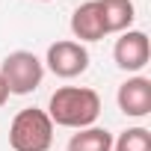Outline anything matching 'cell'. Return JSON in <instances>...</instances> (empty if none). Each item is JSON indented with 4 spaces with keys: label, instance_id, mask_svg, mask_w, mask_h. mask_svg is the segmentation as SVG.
<instances>
[{
    "label": "cell",
    "instance_id": "cell-1",
    "mask_svg": "<svg viewBox=\"0 0 151 151\" xmlns=\"http://www.w3.org/2000/svg\"><path fill=\"white\" fill-rule=\"evenodd\" d=\"M98 116H101V98L95 89H86V86H62L50 95V104H47V119L59 127L83 130V127H92Z\"/></svg>",
    "mask_w": 151,
    "mask_h": 151
},
{
    "label": "cell",
    "instance_id": "cell-2",
    "mask_svg": "<svg viewBox=\"0 0 151 151\" xmlns=\"http://www.w3.org/2000/svg\"><path fill=\"white\" fill-rule=\"evenodd\" d=\"M53 142V122L45 110L27 107L12 119L9 127V145L15 151H47Z\"/></svg>",
    "mask_w": 151,
    "mask_h": 151
},
{
    "label": "cell",
    "instance_id": "cell-3",
    "mask_svg": "<svg viewBox=\"0 0 151 151\" xmlns=\"http://www.w3.org/2000/svg\"><path fill=\"white\" fill-rule=\"evenodd\" d=\"M0 77L6 80L9 95H30L33 89H39L42 77H45V65L36 53L30 50H15L3 59L0 65Z\"/></svg>",
    "mask_w": 151,
    "mask_h": 151
},
{
    "label": "cell",
    "instance_id": "cell-4",
    "mask_svg": "<svg viewBox=\"0 0 151 151\" xmlns=\"http://www.w3.org/2000/svg\"><path fill=\"white\" fill-rule=\"evenodd\" d=\"M47 68L56 74V77L62 80H71L77 77V74H83L89 68V50L80 45V42H53L47 47Z\"/></svg>",
    "mask_w": 151,
    "mask_h": 151
},
{
    "label": "cell",
    "instance_id": "cell-5",
    "mask_svg": "<svg viewBox=\"0 0 151 151\" xmlns=\"http://www.w3.org/2000/svg\"><path fill=\"white\" fill-rule=\"evenodd\" d=\"M113 59H116V65L124 68V71H139V68H145L148 59H151L148 36H145L142 30H127V33H122V39H119L116 47H113Z\"/></svg>",
    "mask_w": 151,
    "mask_h": 151
},
{
    "label": "cell",
    "instance_id": "cell-6",
    "mask_svg": "<svg viewBox=\"0 0 151 151\" xmlns=\"http://www.w3.org/2000/svg\"><path fill=\"white\" fill-rule=\"evenodd\" d=\"M119 110L124 116H133V119H142L151 113V80L148 77H130L119 86Z\"/></svg>",
    "mask_w": 151,
    "mask_h": 151
},
{
    "label": "cell",
    "instance_id": "cell-7",
    "mask_svg": "<svg viewBox=\"0 0 151 151\" xmlns=\"http://www.w3.org/2000/svg\"><path fill=\"white\" fill-rule=\"evenodd\" d=\"M71 33L77 36L80 42H98V39L107 36L98 0H86V3H80L77 9H74V15H71Z\"/></svg>",
    "mask_w": 151,
    "mask_h": 151
},
{
    "label": "cell",
    "instance_id": "cell-8",
    "mask_svg": "<svg viewBox=\"0 0 151 151\" xmlns=\"http://www.w3.org/2000/svg\"><path fill=\"white\" fill-rule=\"evenodd\" d=\"M98 6H101V18H104L107 33H124L136 18L130 0H98Z\"/></svg>",
    "mask_w": 151,
    "mask_h": 151
},
{
    "label": "cell",
    "instance_id": "cell-9",
    "mask_svg": "<svg viewBox=\"0 0 151 151\" xmlns=\"http://www.w3.org/2000/svg\"><path fill=\"white\" fill-rule=\"evenodd\" d=\"M68 151H113V136L104 127H83L68 139Z\"/></svg>",
    "mask_w": 151,
    "mask_h": 151
},
{
    "label": "cell",
    "instance_id": "cell-10",
    "mask_svg": "<svg viewBox=\"0 0 151 151\" xmlns=\"http://www.w3.org/2000/svg\"><path fill=\"white\" fill-rule=\"evenodd\" d=\"M116 151H151V133L145 127H127L116 142H113Z\"/></svg>",
    "mask_w": 151,
    "mask_h": 151
},
{
    "label": "cell",
    "instance_id": "cell-11",
    "mask_svg": "<svg viewBox=\"0 0 151 151\" xmlns=\"http://www.w3.org/2000/svg\"><path fill=\"white\" fill-rule=\"evenodd\" d=\"M6 101H9V86H6V80H3V77H0V107H3Z\"/></svg>",
    "mask_w": 151,
    "mask_h": 151
}]
</instances>
